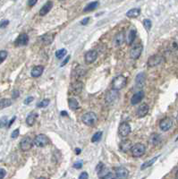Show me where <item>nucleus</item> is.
I'll return each instance as SVG.
<instances>
[{
	"label": "nucleus",
	"instance_id": "1",
	"mask_svg": "<svg viewBox=\"0 0 178 179\" xmlns=\"http://www.w3.org/2000/svg\"><path fill=\"white\" fill-rule=\"evenodd\" d=\"M127 83V79L124 75H117L112 81V89H115L117 91L122 90L125 87Z\"/></svg>",
	"mask_w": 178,
	"mask_h": 179
},
{
	"label": "nucleus",
	"instance_id": "2",
	"mask_svg": "<svg viewBox=\"0 0 178 179\" xmlns=\"http://www.w3.org/2000/svg\"><path fill=\"white\" fill-rule=\"evenodd\" d=\"M165 57L161 55H153L148 59L147 65L149 67H155L165 63Z\"/></svg>",
	"mask_w": 178,
	"mask_h": 179
},
{
	"label": "nucleus",
	"instance_id": "3",
	"mask_svg": "<svg viewBox=\"0 0 178 179\" xmlns=\"http://www.w3.org/2000/svg\"><path fill=\"white\" fill-rule=\"evenodd\" d=\"M131 151L133 157L139 158L145 154L146 152V146L143 143H136L134 145H132L131 148Z\"/></svg>",
	"mask_w": 178,
	"mask_h": 179
},
{
	"label": "nucleus",
	"instance_id": "4",
	"mask_svg": "<svg viewBox=\"0 0 178 179\" xmlns=\"http://www.w3.org/2000/svg\"><path fill=\"white\" fill-rule=\"evenodd\" d=\"M97 120H98V116L94 112H87L82 117V121L86 125H93L97 122Z\"/></svg>",
	"mask_w": 178,
	"mask_h": 179
},
{
	"label": "nucleus",
	"instance_id": "5",
	"mask_svg": "<svg viewBox=\"0 0 178 179\" xmlns=\"http://www.w3.org/2000/svg\"><path fill=\"white\" fill-rule=\"evenodd\" d=\"M48 142H49V139L47 138V135L43 134V133L38 134L33 141V143L37 147H45L48 144Z\"/></svg>",
	"mask_w": 178,
	"mask_h": 179
},
{
	"label": "nucleus",
	"instance_id": "6",
	"mask_svg": "<svg viewBox=\"0 0 178 179\" xmlns=\"http://www.w3.org/2000/svg\"><path fill=\"white\" fill-rule=\"evenodd\" d=\"M33 146V140L31 139L30 136H26L23 137L21 142H20V149L23 151H28L30 150Z\"/></svg>",
	"mask_w": 178,
	"mask_h": 179
},
{
	"label": "nucleus",
	"instance_id": "7",
	"mask_svg": "<svg viewBox=\"0 0 178 179\" xmlns=\"http://www.w3.org/2000/svg\"><path fill=\"white\" fill-rule=\"evenodd\" d=\"M119 98V92L117 90L115 89H111L110 91H109L107 94H106V101L109 103V104H113L118 100Z\"/></svg>",
	"mask_w": 178,
	"mask_h": 179
},
{
	"label": "nucleus",
	"instance_id": "8",
	"mask_svg": "<svg viewBox=\"0 0 178 179\" xmlns=\"http://www.w3.org/2000/svg\"><path fill=\"white\" fill-rule=\"evenodd\" d=\"M173 126V120L170 117H165L159 122V127L163 132L169 131Z\"/></svg>",
	"mask_w": 178,
	"mask_h": 179
},
{
	"label": "nucleus",
	"instance_id": "9",
	"mask_svg": "<svg viewBox=\"0 0 178 179\" xmlns=\"http://www.w3.org/2000/svg\"><path fill=\"white\" fill-rule=\"evenodd\" d=\"M118 132H119L121 137L128 136L130 134V132H131V125H129V123H127V122L122 123L121 125H119Z\"/></svg>",
	"mask_w": 178,
	"mask_h": 179
},
{
	"label": "nucleus",
	"instance_id": "10",
	"mask_svg": "<svg viewBox=\"0 0 178 179\" xmlns=\"http://www.w3.org/2000/svg\"><path fill=\"white\" fill-rule=\"evenodd\" d=\"M142 49H143L142 45H140V44L134 45V46L131 48V50H130V57H131L132 59H138L140 56V55H141Z\"/></svg>",
	"mask_w": 178,
	"mask_h": 179
},
{
	"label": "nucleus",
	"instance_id": "11",
	"mask_svg": "<svg viewBox=\"0 0 178 179\" xmlns=\"http://www.w3.org/2000/svg\"><path fill=\"white\" fill-rule=\"evenodd\" d=\"M29 42V36L26 33H22L20 34L15 41V45L16 47H20V46H25L27 45Z\"/></svg>",
	"mask_w": 178,
	"mask_h": 179
},
{
	"label": "nucleus",
	"instance_id": "12",
	"mask_svg": "<svg viewBox=\"0 0 178 179\" xmlns=\"http://www.w3.org/2000/svg\"><path fill=\"white\" fill-rule=\"evenodd\" d=\"M97 58H98V51H96L94 49L88 51L84 56L86 64H92L93 62L96 61Z\"/></svg>",
	"mask_w": 178,
	"mask_h": 179
},
{
	"label": "nucleus",
	"instance_id": "13",
	"mask_svg": "<svg viewBox=\"0 0 178 179\" xmlns=\"http://www.w3.org/2000/svg\"><path fill=\"white\" fill-rule=\"evenodd\" d=\"M115 174H116V178L126 179L129 176V171L124 167H120V168H116Z\"/></svg>",
	"mask_w": 178,
	"mask_h": 179
},
{
	"label": "nucleus",
	"instance_id": "14",
	"mask_svg": "<svg viewBox=\"0 0 178 179\" xmlns=\"http://www.w3.org/2000/svg\"><path fill=\"white\" fill-rule=\"evenodd\" d=\"M55 39V34L53 33H47V34H44L42 35L39 39H40V42L44 45H50L53 40Z\"/></svg>",
	"mask_w": 178,
	"mask_h": 179
},
{
	"label": "nucleus",
	"instance_id": "15",
	"mask_svg": "<svg viewBox=\"0 0 178 179\" xmlns=\"http://www.w3.org/2000/svg\"><path fill=\"white\" fill-rule=\"evenodd\" d=\"M148 113H149V106L146 103H142L136 111V115L138 117H146Z\"/></svg>",
	"mask_w": 178,
	"mask_h": 179
},
{
	"label": "nucleus",
	"instance_id": "16",
	"mask_svg": "<svg viewBox=\"0 0 178 179\" xmlns=\"http://www.w3.org/2000/svg\"><path fill=\"white\" fill-rule=\"evenodd\" d=\"M52 7H53V2H52V1H47L44 6L40 8V10H39V16H46L47 13L50 12V10L52 9Z\"/></svg>",
	"mask_w": 178,
	"mask_h": 179
},
{
	"label": "nucleus",
	"instance_id": "17",
	"mask_svg": "<svg viewBox=\"0 0 178 179\" xmlns=\"http://www.w3.org/2000/svg\"><path fill=\"white\" fill-rule=\"evenodd\" d=\"M82 88H83V84L82 82L80 81H76L75 83H72V86H71V90L73 93L75 94H80L82 91Z\"/></svg>",
	"mask_w": 178,
	"mask_h": 179
},
{
	"label": "nucleus",
	"instance_id": "18",
	"mask_svg": "<svg viewBox=\"0 0 178 179\" xmlns=\"http://www.w3.org/2000/svg\"><path fill=\"white\" fill-rule=\"evenodd\" d=\"M44 72V66L43 65H36L32 68L31 70V76L33 78H38Z\"/></svg>",
	"mask_w": 178,
	"mask_h": 179
},
{
	"label": "nucleus",
	"instance_id": "19",
	"mask_svg": "<svg viewBox=\"0 0 178 179\" xmlns=\"http://www.w3.org/2000/svg\"><path fill=\"white\" fill-rule=\"evenodd\" d=\"M132 143L130 140L122 141L120 142V145H119L120 150H121L123 152H127V151H129V150H131V148H132Z\"/></svg>",
	"mask_w": 178,
	"mask_h": 179
},
{
	"label": "nucleus",
	"instance_id": "20",
	"mask_svg": "<svg viewBox=\"0 0 178 179\" xmlns=\"http://www.w3.org/2000/svg\"><path fill=\"white\" fill-rule=\"evenodd\" d=\"M144 98V92H139L137 93H135L131 99V104L132 105H137L140 102L142 101V99Z\"/></svg>",
	"mask_w": 178,
	"mask_h": 179
},
{
	"label": "nucleus",
	"instance_id": "21",
	"mask_svg": "<svg viewBox=\"0 0 178 179\" xmlns=\"http://www.w3.org/2000/svg\"><path fill=\"white\" fill-rule=\"evenodd\" d=\"M37 117H38V114L36 112H31L26 117V124L29 126L33 125L34 123H35V121L37 120Z\"/></svg>",
	"mask_w": 178,
	"mask_h": 179
},
{
	"label": "nucleus",
	"instance_id": "22",
	"mask_svg": "<svg viewBox=\"0 0 178 179\" xmlns=\"http://www.w3.org/2000/svg\"><path fill=\"white\" fill-rule=\"evenodd\" d=\"M124 40H125V36H124V32H119L116 35V37L114 39V42H115L116 46L119 47L124 43Z\"/></svg>",
	"mask_w": 178,
	"mask_h": 179
},
{
	"label": "nucleus",
	"instance_id": "23",
	"mask_svg": "<svg viewBox=\"0 0 178 179\" xmlns=\"http://www.w3.org/2000/svg\"><path fill=\"white\" fill-rule=\"evenodd\" d=\"M149 142L152 145H158L161 142V136L158 133H152L149 138Z\"/></svg>",
	"mask_w": 178,
	"mask_h": 179
},
{
	"label": "nucleus",
	"instance_id": "24",
	"mask_svg": "<svg viewBox=\"0 0 178 179\" xmlns=\"http://www.w3.org/2000/svg\"><path fill=\"white\" fill-rule=\"evenodd\" d=\"M140 15V8H132L126 13V16L129 18H136Z\"/></svg>",
	"mask_w": 178,
	"mask_h": 179
},
{
	"label": "nucleus",
	"instance_id": "25",
	"mask_svg": "<svg viewBox=\"0 0 178 179\" xmlns=\"http://www.w3.org/2000/svg\"><path fill=\"white\" fill-rule=\"evenodd\" d=\"M99 5H100V3H99L98 1H94V2H91V3L88 4L85 7H84V9H83V12H84V13H87V12H91V11H93V10H95L96 8L99 7Z\"/></svg>",
	"mask_w": 178,
	"mask_h": 179
},
{
	"label": "nucleus",
	"instance_id": "26",
	"mask_svg": "<svg viewBox=\"0 0 178 179\" xmlns=\"http://www.w3.org/2000/svg\"><path fill=\"white\" fill-rule=\"evenodd\" d=\"M146 80V75L144 73H140L136 76V84L137 85H143Z\"/></svg>",
	"mask_w": 178,
	"mask_h": 179
},
{
	"label": "nucleus",
	"instance_id": "27",
	"mask_svg": "<svg viewBox=\"0 0 178 179\" xmlns=\"http://www.w3.org/2000/svg\"><path fill=\"white\" fill-rule=\"evenodd\" d=\"M158 157L159 156H156L155 158H153V159H151L150 160H149V161H146L145 163L142 164V166H141V170H143V169H146L148 168H149V167H151L153 164L155 163L156 161H157V159H158Z\"/></svg>",
	"mask_w": 178,
	"mask_h": 179
},
{
	"label": "nucleus",
	"instance_id": "28",
	"mask_svg": "<svg viewBox=\"0 0 178 179\" xmlns=\"http://www.w3.org/2000/svg\"><path fill=\"white\" fill-rule=\"evenodd\" d=\"M68 104H69L70 109H73V110H75V109H79L80 105H79V102L76 99H73V98H71L68 101Z\"/></svg>",
	"mask_w": 178,
	"mask_h": 179
},
{
	"label": "nucleus",
	"instance_id": "29",
	"mask_svg": "<svg viewBox=\"0 0 178 179\" xmlns=\"http://www.w3.org/2000/svg\"><path fill=\"white\" fill-rule=\"evenodd\" d=\"M136 37V31L135 30H131L129 34H128V37H127V44L128 45H132Z\"/></svg>",
	"mask_w": 178,
	"mask_h": 179
},
{
	"label": "nucleus",
	"instance_id": "30",
	"mask_svg": "<svg viewBox=\"0 0 178 179\" xmlns=\"http://www.w3.org/2000/svg\"><path fill=\"white\" fill-rule=\"evenodd\" d=\"M12 104V101L9 100V99H2L0 100V109H6L10 107Z\"/></svg>",
	"mask_w": 178,
	"mask_h": 179
},
{
	"label": "nucleus",
	"instance_id": "31",
	"mask_svg": "<svg viewBox=\"0 0 178 179\" xmlns=\"http://www.w3.org/2000/svg\"><path fill=\"white\" fill-rule=\"evenodd\" d=\"M66 53H67L66 49L62 48V49H59V50H57V51L56 52V58H58V59H62L63 57L66 55Z\"/></svg>",
	"mask_w": 178,
	"mask_h": 179
},
{
	"label": "nucleus",
	"instance_id": "32",
	"mask_svg": "<svg viewBox=\"0 0 178 179\" xmlns=\"http://www.w3.org/2000/svg\"><path fill=\"white\" fill-rule=\"evenodd\" d=\"M101 138H102V132H96L92 136V138H91V141L94 142V143L95 142H99L101 140Z\"/></svg>",
	"mask_w": 178,
	"mask_h": 179
},
{
	"label": "nucleus",
	"instance_id": "33",
	"mask_svg": "<svg viewBox=\"0 0 178 179\" xmlns=\"http://www.w3.org/2000/svg\"><path fill=\"white\" fill-rule=\"evenodd\" d=\"M7 56L8 53L7 50H0V65L7 59Z\"/></svg>",
	"mask_w": 178,
	"mask_h": 179
},
{
	"label": "nucleus",
	"instance_id": "34",
	"mask_svg": "<svg viewBox=\"0 0 178 179\" xmlns=\"http://www.w3.org/2000/svg\"><path fill=\"white\" fill-rule=\"evenodd\" d=\"M143 26H144V28H145L147 31H149V30L151 29V26H152L151 21H150L149 19H145V20L143 21Z\"/></svg>",
	"mask_w": 178,
	"mask_h": 179
},
{
	"label": "nucleus",
	"instance_id": "35",
	"mask_svg": "<svg viewBox=\"0 0 178 179\" xmlns=\"http://www.w3.org/2000/svg\"><path fill=\"white\" fill-rule=\"evenodd\" d=\"M8 125V119L7 117H3L0 119V128H4Z\"/></svg>",
	"mask_w": 178,
	"mask_h": 179
},
{
	"label": "nucleus",
	"instance_id": "36",
	"mask_svg": "<svg viewBox=\"0 0 178 179\" xmlns=\"http://www.w3.org/2000/svg\"><path fill=\"white\" fill-rule=\"evenodd\" d=\"M48 104H49V101L45 99V100H43V101L39 102V103L37 104V106H38V108H46V107H47Z\"/></svg>",
	"mask_w": 178,
	"mask_h": 179
},
{
	"label": "nucleus",
	"instance_id": "37",
	"mask_svg": "<svg viewBox=\"0 0 178 179\" xmlns=\"http://www.w3.org/2000/svg\"><path fill=\"white\" fill-rule=\"evenodd\" d=\"M104 168H105V165L102 163V162H100V163L97 165V167H96V171H97V173H100Z\"/></svg>",
	"mask_w": 178,
	"mask_h": 179
},
{
	"label": "nucleus",
	"instance_id": "38",
	"mask_svg": "<svg viewBox=\"0 0 178 179\" xmlns=\"http://www.w3.org/2000/svg\"><path fill=\"white\" fill-rule=\"evenodd\" d=\"M8 24H9L8 20H2V21H0V28H6Z\"/></svg>",
	"mask_w": 178,
	"mask_h": 179
},
{
	"label": "nucleus",
	"instance_id": "39",
	"mask_svg": "<svg viewBox=\"0 0 178 179\" xmlns=\"http://www.w3.org/2000/svg\"><path fill=\"white\" fill-rule=\"evenodd\" d=\"M19 132H20V130H19V129H16L14 132H12L11 138H12V139H16V138H17L18 135H19Z\"/></svg>",
	"mask_w": 178,
	"mask_h": 179
},
{
	"label": "nucleus",
	"instance_id": "40",
	"mask_svg": "<svg viewBox=\"0 0 178 179\" xmlns=\"http://www.w3.org/2000/svg\"><path fill=\"white\" fill-rule=\"evenodd\" d=\"M79 179H89V175L87 172H82L80 176H79Z\"/></svg>",
	"mask_w": 178,
	"mask_h": 179
},
{
	"label": "nucleus",
	"instance_id": "41",
	"mask_svg": "<svg viewBox=\"0 0 178 179\" xmlns=\"http://www.w3.org/2000/svg\"><path fill=\"white\" fill-rule=\"evenodd\" d=\"M37 2H38V0H28V6L30 7H32L37 4Z\"/></svg>",
	"mask_w": 178,
	"mask_h": 179
},
{
	"label": "nucleus",
	"instance_id": "42",
	"mask_svg": "<svg viewBox=\"0 0 178 179\" xmlns=\"http://www.w3.org/2000/svg\"><path fill=\"white\" fill-rule=\"evenodd\" d=\"M7 175V171L4 168H0V179H3Z\"/></svg>",
	"mask_w": 178,
	"mask_h": 179
},
{
	"label": "nucleus",
	"instance_id": "43",
	"mask_svg": "<svg viewBox=\"0 0 178 179\" xmlns=\"http://www.w3.org/2000/svg\"><path fill=\"white\" fill-rule=\"evenodd\" d=\"M82 161H79V162H76V163L73 164V168H74L80 169V168H82Z\"/></svg>",
	"mask_w": 178,
	"mask_h": 179
},
{
	"label": "nucleus",
	"instance_id": "44",
	"mask_svg": "<svg viewBox=\"0 0 178 179\" xmlns=\"http://www.w3.org/2000/svg\"><path fill=\"white\" fill-rule=\"evenodd\" d=\"M33 101V97H28L25 101H24V104H26V105H28V104H30L31 101Z\"/></svg>",
	"mask_w": 178,
	"mask_h": 179
},
{
	"label": "nucleus",
	"instance_id": "45",
	"mask_svg": "<svg viewBox=\"0 0 178 179\" xmlns=\"http://www.w3.org/2000/svg\"><path fill=\"white\" fill-rule=\"evenodd\" d=\"M19 95H20V93H19L18 91H14V92H13V96H12V98H13V99H16Z\"/></svg>",
	"mask_w": 178,
	"mask_h": 179
},
{
	"label": "nucleus",
	"instance_id": "46",
	"mask_svg": "<svg viewBox=\"0 0 178 179\" xmlns=\"http://www.w3.org/2000/svg\"><path fill=\"white\" fill-rule=\"evenodd\" d=\"M89 21H90V18H89V17H87V18L83 19V20L81 22V24H82V25H86V24L89 23Z\"/></svg>",
	"mask_w": 178,
	"mask_h": 179
},
{
	"label": "nucleus",
	"instance_id": "47",
	"mask_svg": "<svg viewBox=\"0 0 178 179\" xmlns=\"http://www.w3.org/2000/svg\"><path fill=\"white\" fill-rule=\"evenodd\" d=\"M16 117H14L13 118H12V119H11V120H10V122L8 123V125H7L8 128H9V127H11V125L14 124V122H15V120H16Z\"/></svg>",
	"mask_w": 178,
	"mask_h": 179
},
{
	"label": "nucleus",
	"instance_id": "48",
	"mask_svg": "<svg viewBox=\"0 0 178 179\" xmlns=\"http://www.w3.org/2000/svg\"><path fill=\"white\" fill-rule=\"evenodd\" d=\"M69 60H70V56H67V57H66V58H65V59L64 60V62L62 63L61 66H65V65H66V64L68 63V61H69Z\"/></svg>",
	"mask_w": 178,
	"mask_h": 179
},
{
	"label": "nucleus",
	"instance_id": "49",
	"mask_svg": "<svg viewBox=\"0 0 178 179\" xmlns=\"http://www.w3.org/2000/svg\"><path fill=\"white\" fill-rule=\"evenodd\" d=\"M75 153H76V154H80V153H81V149H76V150H75Z\"/></svg>",
	"mask_w": 178,
	"mask_h": 179
},
{
	"label": "nucleus",
	"instance_id": "50",
	"mask_svg": "<svg viewBox=\"0 0 178 179\" xmlns=\"http://www.w3.org/2000/svg\"><path fill=\"white\" fill-rule=\"evenodd\" d=\"M61 115H63V116H66L67 114H66V112H65V111H63V112H61Z\"/></svg>",
	"mask_w": 178,
	"mask_h": 179
},
{
	"label": "nucleus",
	"instance_id": "51",
	"mask_svg": "<svg viewBox=\"0 0 178 179\" xmlns=\"http://www.w3.org/2000/svg\"><path fill=\"white\" fill-rule=\"evenodd\" d=\"M176 179H178V170L176 173Z\"/></svg>",
	"mask_w": 178,
	"mask_h": 179
},
{
	"label": "nucleus",
	"instance_id": "52",
	"mask_svg": "<svg viewBox=\"0 0 178 179\" xmlns=\"http://www.w3.org/2000/svg\"><path fill=\"white\" fill-rule=\"evenodd\" d=\"M39 179H46L45 177H40V178H39Z\"/></svg>",
	"mask_w": 178,
	"mask_h": 179
},
{
	"label": "nucleus",
	"instance_id": "53",
	"mask_svg": "<svg viewBox=\"0 0 178 179\" xmlns=\"http://www.w3.org/2000/svg\"><path fill=\"white\" fill-rule=\"evenodd\" d=\"M111 179H118V178H111Z\"/></svg>",
	"mask_w": 178,
	"mask_h": 179
},
{
	"label": "nucleus",
	"instance_id": "54",
	"mask_svg": "<svg viewBox=\"0 0 178 179\" xmlns=\"http://www.w3.org/2000/svg\"><path fill=\"white\" fill-rule=\"evenodd\" d=\"M59 1H64V0H59Z\"/></svg>",
	"mask_w": 178,
	"mask_h": 179
},
{
	"label": "nucleus",
	"instance_id": "55",
	"mask_svg": "<svg viewBox=\"0 0 178 179\" xmlns=\"http://www.w3.org/2000/svg\"><path fill=\"white\" fill-rule=\"evenodd\" d=\"M177 121H178V116H177Z\"/></svg>",
	"mask_w": 178,
	"mask_h": 179
}]
</instances>
